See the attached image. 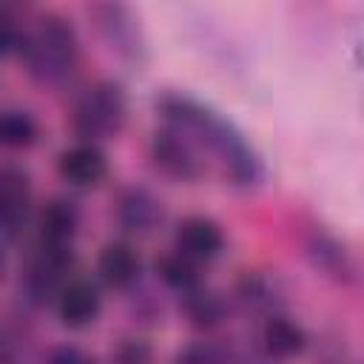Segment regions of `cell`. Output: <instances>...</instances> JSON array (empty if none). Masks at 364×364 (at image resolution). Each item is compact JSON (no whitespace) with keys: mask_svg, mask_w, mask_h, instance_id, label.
I'll list each match as a JSON object with an SVG mask.
<instances>
[{"mask_svg":"<svg viewBox=\"0 0 364 364\" xmlns=\"http://www.w3.org/2000/svg\"><path fill=\"white\" fill-rule=\"evenodd\" d=\"M156 108H159L165 125L188 134L196 142V148L210 151L233 185L256 188L264 179V165H262L259 154L253 151V145L245 139V134L230 119H225L222 114L208 108L205 102H199L188 94L168 91V94L156 97Z\"/></svg>","mask_w":364,"mask_h":364,"instance_id":"cell-1","label":"cell"},{"mask_svg":"<svg viewBox=\"0 0 364 364\" xmlns=\"http://www.w3.org/2000/svg\"><path fill=\"white\" fill-rule=\"evenodd\" d=\"M17 57L34 82L57 88L80 68V40L65 17L43 14L37 26L26 28Z\"/></svg>","mask_w":364,"mask_h":364,"instance_id":"cell-2","label":"cell"},{"mask_svg":"<svg viewBox=\"0 0 364 364\" xmlns=\"http://www.w3.org/2000/svg\"><path fill=\"white\" fill-rule=\"evenodd\" d=\"M128 117V97L119 82L114 80H100L91 88H85L71 111V128L80 136V142H100L125 125Z\"/></svg>","mask_w":364,"mask_h":364,"instance_id":"cell-3","label":"cell"},{"mask_svg":"<svg viewBox=\"0 0 364 364\" xmlns=\"http://www.w3.org/2000/svg\"><path fill=\"white\" fill-rule=\"evenodd\" d=\"M148 154H151L154 168L176 182H193L202 173V159H199L196 142L171 125L154 131Z\"/></svg>","mask_w":364,"mask_h":364,"instance_id":"cell-4","label":"cell"},{"mask_svg":"<svg viewBox=\"0 0 364 364\" xmlns=\"http://www.w3.org/2000/svg\"><path fill=\"white\" fill-rule=\"evenodd\" d=\"M91 17L97 23V31L102 34V40L108 43L111 51H117L122 60H139L145 46H142V34L136 26V17L131 14L128 6L122 3H94Z\"/></svg>","mask_w":364,"mask_h":364,"instance_id":"cell-5","label":"cell"},{"mask_svg":"<svg viewBox=\"0 0 364 364\" xmlns=\"http://www.w3.org/2000/svg\"><path fill=\"white\" fill-rule=\"evenodd\" d=\"M74 262V250H51V247H34V256L26 270V293L34 304H46L48 299L57 301L60 290L71 282L68 270Z\"/></svg>","mask_w":364,"mask_h":364,"instance_id":"cell-6","label":"cell"},{"mask_svg":"<svg viewBox=\"0 0 364 364\" xmlns=\"http://www.w3.org/2000/svg\"><path fill=\"white\" fill-rule=\"evenodd\" d=\"M28 210H31L28 173L17 165H3L0 171V230H3L6 245H11L23 233L28 222Z\"/></svg>","mask_w":364,"mask_h":364,"instance_id":"cell-7","label":"cell"},{"mask_svg":"<svg viewBox=\"0 0 364 364\" xmlns=\"http://www.w3.org/2000/svg\"><path fill=\"white\" fill-rule=\"evenodd\" d=\"M222 250H225V233L213 219L188 216L176 225L173 253H179L182 259H188L193 264H202V262H213Z\"/></svg>","mask_w":364,"mask_h":364,"instance_id":"cell-8","label":"cell"},{"mask_svg":"<svg viewBox=\"0 0 364 364\" xmlns=\"http://www.w3.org/2000/svg\"><path fill=\"white\" fill-rule=\"evenodd\" d=\"M57 173L63 182L74 188H94L108 173V159L100 145L94 142H74L60 151L57 156Z\"/></svg>","mask_w":364,"mask_h":364,"instance_id":"cell-9","label":"cell"},{"mask_svg":"<svg viewBox=\"0 0 364 364\" xmlns=\"http://www.w3.org/2000/svg\"><path fill=\"white\" fill-rule=\"evenodd\" d=\"M80 228V213L71 199H51L37 216V247L74 250V236Z\"/></svg>","mask_w":364,"mask_h":364,"instance_id":"cell-10","label":"cell"},{"mask_svg":"<svg viewBox=\"0 0 364 364\" xmlns=\"http://www.w3.org/2000/svg\"><path fill=\"white\" fill-rule=\"evenodd\" d=\"M57 318L68 327V330H82L88 324L97 321L100 310H102V296L97 290L94 282L88 279H71L60 296H57Z\"/></svg>","mask_w":364,"mask_h":364,"instance_id":"cell-11","label":"cell"},{"mask_svg":"<svg viewBox=\"0 0 364 364\" xmlns=\"http://www.w3.org/2000/svg\"><path fill=\"white\" fill-rule=\"evenodd\" d=\"M139 253L128 242H108L97 256V273L114 290L131 287L139 279Z\"/></svg>","mask_w":364,"mask_h":364,"instance_id":"cell-12","label":"cell"},{"mask_svg":"<svg viewBox=\"0 0 364 364\" xmlns=\"http://www.w3.org/2000/svg\"><path fill=\"white\" fill-rule=\"evenodd\" d=\"M262 344H264V353L270 358H282L284 361V358H293V355H299L304 350L307 336L287 316H270L264 321V327H262Z\"/></svg>","mask_w":364,"mask_h":364,"instance_id":"cell-13","label":"cell"},{"mask_svg":"<svg viewBox=\"0 0 364 364\" xmlns=\"http://www.w3.org/2000/svg\"><path fill=\"white\" fill-rule=\"evenodd\" d=\"M117 219L131 233H148L159 219V205L148 191L128 188L117 202Z\"/></svg>","mask_w":364,"mask_h":364,"instance_id":"cell-14","label":"cell"},{"mask_svg":"<svg viewBox=\"0 0 364 364\" xmlns=\"http://www.w3.org/2000/svg\"><path fill=\"white\" fill-rule=\"evenodd\" d=\"M37 119L23 111V108H6L3 117H0V139L6 148H14V151H23V148H31L37 142Z\"/></svg>","mask_w":364,"mask_h":364,"instance_id":"cell-15","label":"cell"},{"mask_svg":"<svg viewBox=\"0 0 364 364\" xmlns=\"http://www.w3.org/2000/svg\"><path fill=\"white\" fill-rule=\"evenodd\" d=\"M182 307H185L191 324H196V327H202V330H210V327L222 324V318H225V304H222V299H219L216 293L205 290L202 284H199L196 290H191L188 296H182Z\"/></svg>","mask_w":364,"mask_h":364,"instance_id":"cell-16","label":"cell"},{"mask_svg":"<svg viewBox=\"0 0 364 364\" xmlns=\"http://www.w3.org/2000/svg\"><path fill=\"white\" fill-rule=\"evenodd\" d=\"M156 276L165 282L168 290L179 293V299L199 287L196 264L188 262V259H182L179 253H168V256H162V259L156 262Z\"/></svg>","mask_w":364,"mask_h":364,"instance_id":"cell-17","label":"cell"},{"mask_svg":"<svg viewBox=\"0 0 364 364\" xmlns=\"http://www.w3.org/2000/svg\"><path fill=\"white\" fill-rule=\"evenodd\" d=\"M176 364H228V353L213 341H193L176 353Z\"/></svg>","mask_w":364,"mask_h":364,"instance_id":"cell-18","label":"cell"},{"mask_svg":"<svg viewBox=\"0 0 364 364\" xmlns=\"http://www.w3.org/2000/svg\"><path fill=\"white\" fill-rule=\"evenodd\" d=\"M307 247H310V256L316 259V264H321L324 270H333V273H344L347 270L344 253L338 250V245L330 236H313V242Z\"/></svg>","mask_w":364,"mask_h":364,"instance_id":"cell-19","label":"cell"},{"mask_svg":"<svg viewBox=\"0 0 364 364\" xmlns=\"http://www.w3.org/2000/svg\"><path fill=\"white\" fill-rule=\"evenodd\" d=\"M117 361L119 364H148L151 361V350L142 341H125L117 350Z\"/></svg>","mask_w":364,"mask_h":364,"instance_id":"cell-20","label":"cell"},{"mask_svg":"<svg viewBox=\"0 0 364 364\" xmlns=\"http://www.w3.org/2000/svg\"><path fill=\"white\" fill-rule=\"evenodd\" d=\"M48 364H94L80 347H71V344H63V347H54L48 353Z\"/></svg>","mask_w":364,"mask_h":364,"instance_id":"cell-21","label":"cell"}]
</instances>
